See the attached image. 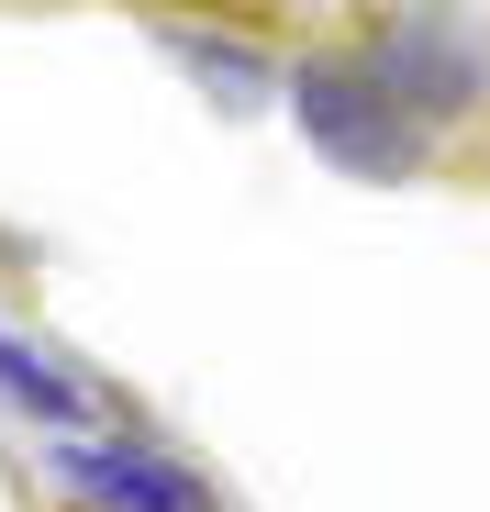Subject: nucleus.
Wrapping results in <instances>:
<instances>
[{"mask_svg":"<svg viewBox=\"0 0 490 512\" xmlns=\"http://www.w3.org/2000/svg\"><path fill=\"white\" fill-rule=\"evenodd\" d=\"M56 479L67 490H101L123 512H201V490L179 468H145V457H101V446H56Z\"/></svg>","mask_w":490,"mask_h":512,"instance_id":"nucleus-2","label":"nucleus"},{"mask_svg":"<svg viewBox=\"0 0 490 512\" xmlns=\"http://www.w3.org/2000/svg\"><path fill=\"white\" fill-rule=\"evenodd\" d=\"M201 78H212V101H257L268 90V78H257V56H245V45H223V34H168Z\"/></svg>","mask_w":490,"mask_h":512,"instance_id":"nucleus-3","label":"nucleus"},{"mask_svg":"<svg viewBox=\"0 0 490 512\" xmlns=\"http://www.w3.org/2000/svg\"><path fill=\"white\" fill-rule=\"evenodd\" d=\"M0 390H23L34 412H67V423H78V379H56V368L23 346V334H0Z\"/></svg>","mask_w":490,"mask_h":512,"instance_id":"nucleus-4","label":"nucleus"},{"mask_svg":"<svg viewBox=\"0 0 490 512\" xmlns=\"http://www.w3.org/2000/svg\"><path fill=\"white\" fill-rule=\"evenodd\" d=\"M301 123H312V145L335 167H357V179H401V167H413V123H401L357 67H301Z\"/></svg>","mask_w":490,"mask_h":512,"instance_id":"nucleus-1","label":"nucleus"}]
</instances>
